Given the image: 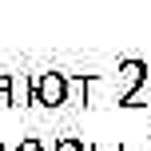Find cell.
<instances>
[{
    "label": "cell",
    "instance_id": "2",
    "mask_svg": "<svg viewBox=\"0 0 151 151\" xmlns=\"http://www.w3.org/2000/svg\"><path fill=\"white\" fill-rule=\"evenodd\" d=\"M119 72H127V91L119 96V104H127V99L139 91V83H143V76H147V64H143V60H119Z\"/></svg>",
    "mask_w": 151,
    "mask_h": 151
},
{
    "label": "cell",
    "instance_id": "4",
    "mask_svg": "<svg viewBox=\"0 0 151 151\" xmlns=\"http://www.w3.org/2000/svg\"><path fill=\"white\" fill-rule=\"evenodd\" d=\"M16 151H48V147H44V139L28 135V139H20V147H16Z\"/></svg>",
    "mask_w": 151,
    "mask_h": 151
},
{
    "label": "cell",
    "instance_id": "6",
    "mask_svg": "<svg viewBox=\"0 0 151 151\" xmlns=\"http://www.w3.org/2000/svg\"><path fill=\"white\" fill-rule=\"evenodd\" d=\"M0 151H8V147H0Z\"/></svg>",
    "mask_w": 151,
    "mask_h": 151
},
{
    "label": "cell",
    "instance_id": "1",
    "mask_svg": "<svg viewBox=\"0 0 151 151\" xmlns=\"http://www.w3.org/2000/svg\"><path fill=\"white\" fill-rule=\"evenodd\" d=\"M68 88H72V80L64 72H40V76H32V104L64 107L68 104Z\"/></svg>",
    "mask_w": 151,
    "mask_h": 151
},
{
    "label": "cell",
    "instance_id": "3",
    "mask_svg": "<svg viewBox=\"0 0 151 151\" xmlns=\"http://www.w3.org/2000/svg\"><path fill=\"white\" fill-rule=\"evenodd\" d=\"M52 151H83V139L80 135H60L52 143Z\"/></svg>",
    "mask_w": 151,
    "mask_h": 151
},
{
    "label": "cell",
    "instance_id": "5",
    "mask_svg": "<svg viewBox=\"0 0 151 151\" xmlns=\"http://www.w3.org/2000/svg\"><path fill=\"white\" fill-rule=\"evenodd\" d=\"M88 151H111V147H99V143H96V147H88ZM115 151H119V147H115Z\"/></svg>",
    "mask_w": 151,
    "mask_h": 151
}]
</instances>
